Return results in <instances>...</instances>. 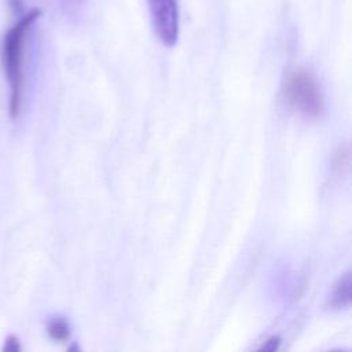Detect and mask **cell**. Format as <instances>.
I'll use <instances>...</instances> for the list:
<instances>
[{"mask_svg": "<svg viewBox=\"0 0 352 352\" xmlns=\"http://www.w3.org/2000/svg\"><path fill=\"white\" fill-rule=\"evenodd\" d=\"M38 8L29 10L4 34L1 43V63L10 88V116L16 118L21 113L25 98V65L26 47L33 23L40 18Z\"/></svg>", "mask_w": 352, "mask_h": 352, "instance_id": "cell-1", "label": "cell"}, {"mask_svg": "<svg viewBox=\"0 0 352 352\" xmlns=\"http://www.w3.org/2000/svg\"><path fill=\"white\" fill-rule=\"evenodd\" d=\"M282 99L294 113L318 118L323 113V92L316 77L304 67H296L286 73L282 84Z\"/></svg>", "mask_w": 352, "mask_h": 352, "instance_id": "cell-2", "label": "cell"}, {"mask_svg": "<svg viewBox=\"0 0 352 352\" xmlns=\"http://www.w3.org/2000/svg\"><path fill=\"white\" fill-rule=\"evenodd\" d=\"M153 30L165 47H172L179 38L177 0H146Z\"/></svg>", "mask_w": 352, "mask_h": 352, "instance_id": "cell-3", "label": "cell"}, {"mask_svg": "<svg viewBox=\"0 0 352 352\" xmlns=\"http://www.w3.org/2000/svg\"><path fill=\"white\" fill-rule=\"evenodd\" d=\"M349 302H351V272L346 271L334 283L330 293L329 305L333 309H344L349 305Z\"/></svg>", "mask_w": 352, "mask_h": 352, "instance_id": "cell-4", "label": "cell"}, {"mask_svg": "<svg viewBox=\"0 0 352 352\" xmlns=\"http://www.w3.org/2000/svg\"><path fill=\"white\" fill-rule=\"evenodd\" d=\"M48 334L55 341H67L70 337V326L63 318H54L48 323Z\"/></svg>", "mask_w": 352, "mask_h": 352, "instance_id": "cell-5", "label": "cell"}, {"mask_svg": "<svg viewBox=\"0 0 352 352\" xmlns=\"http://www.w3.org/2000/svg\"><path fill=\"white\" fill-rule=\"evenodd\" d=\"M349 165V151L348 148H340L331 161V169L336 173H342Z\"/></svg>", "mask_w": 352, "mask_h": 352, "instance_id": "cell-6", "label": "cell"}, {"mask_svg": "<svg viewBox=\"0 0 352 352\" xmlns=\"http://www.w3.org/2000/svg\"><path fill=\"white\" fill-rule=\"evenodd\" d=\"M276 338H278V337H276ZM274 340H275V337L270 338V340L267 341V345L263 346V349H264V351H274V349H276V348H278V344H279V340H276V342H274Z\"/></svg>", "mask_w": 352, "mask_h": 352, "instance_id": "cell-7", "label": "cell"}]
</instances>
